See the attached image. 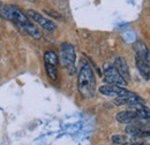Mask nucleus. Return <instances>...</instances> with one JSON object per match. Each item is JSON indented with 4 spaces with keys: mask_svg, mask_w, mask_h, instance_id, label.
Masks as SVG:
<instances>
[{
    "mask_svg": "<svg viewBox=\"0 0 150 145\" xmlns=\"http://www.w3.org/2000/svg\"><path fill=\"white\" fill-rule=\"evenodd\" d=\"M129 145H146L144 143H132V144Z\"/></svg>",
    "mask_w": 150,
    "mask_h": 145,
    "instance_id": "4468645a",
    "label": "nucleus"
},
{
    "mask_svg": "<svg viewBox=\"0 0 150 145\" xmlns=\"http://www.w3.org/2000/svg\"><path fill=\"white\" fill-rule=\"evenodd\" d=\"M134 51L136 53V56L141 60H143L144 62L149 63V50L147 47V45L143 42H137L134 45Z\"/></svg>",
    "mask_w": 150,
    "mask_h": 145,
    "instance_id": "6e6552de",
    "label": "nucleus"
},
{
    "mask_svg": "<svg viewBox=\"0 0 150 145\" xmlns=\"http://www.w3.org/2000/svg\"><path fill=\"white\" fill-rule=\"evenodd\" d=\"M75 59H76V54H75V50L74 46L68 44V43H65L61 45V63L62 66L71 70L74 72L75 69Z\"/></svg>",
    "mask_w": 150,
    "mask_h": 145,
    "instance_id": "20e7f679",
    "label": "nucleus"
},
{
    "mask_svg": "<svg viewBox=\"0 0 150 145\" xmlns=\"http://www.w3.org/2000/svg\"><path fill=\"white\" fill-rule=\"evenodd\" d=\"M77 89L86 98H91L96 91V78L89 63H84L79 72Z\"/></svg>",
    "mask_w": 150,
    "mask_h": 145,
    "instance_id": "f257e3e1",
    "label": "nucleus"
},
{
    "mask_svg": "<svg viewBox=\"0 0 150 145\" xmlns=\"http://www.w3.org/2000/svg\"><path fill=\"white\" fill-rule=\"evenodd\" d=\"M135 63H136V67H137V70L140 72V74L146 78V80H149V75H150V69H149V63L144 62L143 60L139 59L136 56L135 59Z\"/></svg>",
    "mask_w": 150,
    "mask_h": 145,
    "instance_id": "1a4fd4ad",
    "label": "nucleus"
},
{
    "mask_svg": "<svg viewBox=\"0 0 150 145\" xmlns=\"http://www.w3.org/2000/svg\"><path fill=\"white\" fill-rule=\"evenodd\" d=\"M112 142L114 144H118V145H128V143H129V141L127 139V137H125L122 135H113Z\"/></svg>",
    "mask_w": 150,
    "mask_h": 145,
    "instance_id": "ddd939ff",
    "label": "nucleus"
},
{
    "mask_svg": "<svg viewBox=\"0 0 150 145\" xmlns=\"http://www.w3.org/2000/svg\"><path fill=\"white\" fill-rule=\"evenodd\" d=\"M113 66L117 69V72H119V75L125 80L126 83L131 80V72H129L128 65H127L126 60L122 56H115L114 58V65Z\"/></svg>",
    "mask_w": 150,
    "mask_h": 145,
    "instance_id": "423d86ee",
    "label": "nucleus"
},
{
    "mask_svg": "<svg viewBox=\"0 0 150 145\" xmlns=\"http://www.w3.org/2000/svg\"><path fill=\"white\" fill-rule=\"evenodd\" d=\"M22 29H23V30H24L29 36L33 37L34 39H40V38H42V34H40V31H39L37 28L34 25V23H33V22H30V23L25 24L24 27H22Z\"/></svg>",
    "mask_w": 150,
    "mask_h": 145,
    "instance_id": "9d476101",
    "label": "nucleus"
},
{
    "mask_svg": "<svg viewBox=\"0 0 150 145\" xmlns=\"http://www.w3.org/2000/svg\"><path fill=\"white\" fill-rule=\"evenodd\" d=\"M103 74H104V77L109 84L119 85V87H124L127 84L125 82V80L119 75V72H117V69L114 68V66L111 62H104L103 63Z\"/></svg>",
    "mask_w": 150,
    "mask_h": 145,
    "instance_id": "7ed1b4c3",
    "label": "nucleus"
},
{
    "mask_svg": "<svg viewBox=\"0 0 150 145\" xmlns=\"http://www.w3.org/2000/svg\"><path fill=\"white\" fill-rule=\"evenodd\" d=\"M115 119L120 123H127V125H133L136 121H139V115L135 111L128 109V111H121L117 113Z\"/></svg>",
    "mask_w": 150,
    "mask_h": 145,
    "instance_id": "0eeeda50",
    "label": "nucleus"
},
{
    "mask_svg": "<svg viewBox=\"0 0 150 145\" xmlns=\"http://www.w3.org/2000/svg\"><path fill=\"white\" fill-rule=\"evenodd\" d=\"M44 61H45V63L57 66L59 63V56L53 51H47V52L44 53Z\"/></svg>",
    "mask_w": 150,
    "mask_h": 145,
    "instance_id": "9b49d317",
    "label": "nucleus"
},
{
    "mask_svg": "<svg viewBox=\"0 0 150 145\" xmlns=\"http://www.w3.org/2000/svg\"><path fill=\"white\" fill-rule=\"evenodd\" d=\"M27 14H28L30 18H33L35 22H37L40 27H43L44 29H46V30H49V31H53V30H56V29H57L56 23H54L53 21L47 20L46 18H44L43 15H40V14H39V13H37L36 11L29 9Z\"/></svg>",
    "mask_w": 150,
    "mask_h": 145,
    "instance_id": "39448f33",
    "label": "nucleus"
},
{
    "mask_svg": "<svg viewBox=\"0 0 150 145\" xmlns=\"http://www.w3.org/2000/svg\"><path fill=\"white\" fill-rule=\"evenodd\" d=\"M45 70H46V74H47V76H49L51 80L56 81L57 77H58V70H57L56 66H52V65L45 63Z\"/></svg>",
    "mask_w": 150,
    "mask_h": 145,
    "instance_id": "f8f14e48",
    "label": "nucleus"
},
{
    "mask_svg": "<svg viewBox=\"0 0 150 145\" xmlns=\"http://www.w3.org/2000/svg\"><path fill=\"white\" fill-rule=\"evenodd\" d=\"M98 91L105 96V97H114V98H125V97H128V98H136L139 97L136 93L128 91L127 89L122 88V87H119V85H113V84H105V85H102L98 88Z\"/></svg>",
    "mask_w": 150,
    "mask_h": 145,
    "instance_id": "f03ea898",
    "label": "nucleus"
}]
</instances>
